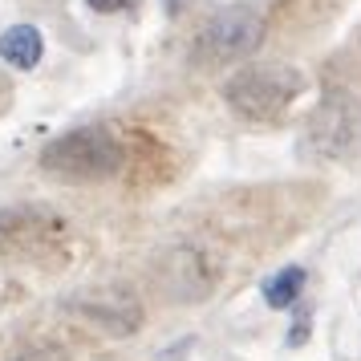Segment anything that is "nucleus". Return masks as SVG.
Masks as SVG:
<instances>
[{
	"label": "nucleus",
	"instance_id": "obj_1",
	"mask_svg": "<svg viewBox=\"0 0 361 361\" xmlns=\"http://www.w3.org/2000/svg\"><path fill=\"white\" fill-rule=\"evenodd\" d=\"M305 94V73L284 61H247L224 82V102L244 122L272 126Z\"/></svg>",
	"mask_w": 361,
	"mask_h": 361
},
{
	"label": "nucleus",
	"instance_id": "obj_2",
	"mask_svg": "<svg viewBox=\"0 0 361 361\" xmlns=\"http://www.w3.org/2000/svg\"><path fill=\"white\" fill-rule=\"evenodd\" d=\"M126 166V147L106 126H78L41 150V171L66 183H102Z\"/></svg>",
	"mask_w": 361,
	"mask_h": 361
},
{
	"label": "nucleus",
	"instance_id": "obj_3",
	"mask_svg": "<svg viewBox=\"0 0 361 361\" xmlns=\"http://www.w3.org/2000/svg\"><path fill=\"white\" fill-rule=\"evenodd\" d=\"M264 13L252 4H228L203 20L191 37V57L203 66H231L260 49Z\"/></svg>",
	"mask_w": 361,
	"mask_h": 361
},
{
	"label": "nucleus",
	"instance_id": "obj_4",
	"mask_svg": "<svg viewBox=\"0 0 361 361\" xmlns=\"http://www.w3.org/2000/svg\"><path fill=\"white\" fill-rule=\"evenodd\" d=\"M305 147L317 159L345 163L361 150V98L349 90H325L305 122Z\"/></svg>",
	"mask_w": 361,
	"mask_h": 361
},
{
	"label": "nucleus",
	"instance_id": "obj_5",
	"mask_svg": "<svg viewBox=\"0 0 361 361\" xmlns=\"http://www.w3.org/2000/svg\"><path fill=\"white\" fill-rule=\"evenodd\" d=\"M66 215L45 203L0 207V256L4 260H45L66 240Z\"/></svg>",
	"mask_w": 361,
	"mask_h": 361
},
{
	"label": "nucleus",
	"instance_id": "obj_6",
	"mask_svg": "<svg viewBox=\"0 0 361 361\" xmlns=\"http://www.w3.org/2000/svg\"><path fill=\"white\" fill-rule=\"evenodd\" d=\"M66 309L78 325L94 329L102 337H130L142 329V305L122 284H90L69 296Z\"/></svg>",
	"mask_w": 361,
	"mask_h": 361
},
{
	"label": "nucleus",
	"instance_id": "obj_7",
	"mask_svg": "<svg viewBox=\"0 0 361 361\" xmlns=\"http://www.w3.org/2000/svg\"><path fill=\"white\" fill-rule=\"evenodd\" d=\"M163 276H166V288H171L175 300L195 305V300H203V296L215 293V284H219V276H224V264H219V256H215L212 247L179 244V247H171Z\"/></svg>",
	"mask_w": 361,
	"mask_h": 361
},
{
	"label": "nucleus",
	"instance_id": "obj_8",
	"mask_svg": "<svg viewBox=\"0 0 361 361\" xmlns=\"http://www.w3.org/2000/svg\"><path fill=\"white\" fill-rule=\"evenodd\" d=\"M45 57V41L33 25H13L0 33V61L13 69H37V61Z\"/></svg>",
	"mask_w": 361,
	"mask_h": 361
},
{
	"label": "nucleus",
	"instance_id": "obj_9",
	"mask_svg": "<svg viewBox=\"0 0 361 361\" xmlns=\"http://www.w3.org/2000/svg\"><path fill=\"white\" fill-rule=\"evenodd\" d=\"M300 288H305V268L288 264V268H280L276 276L264 280V300H268L272 309H288V305H296Z\"/></svg>",
	"mask_w": 361,
	"mask_h": 361
},
{
	"label": "nucleus",
	"instance_id": "obj_10",
	"mask_svg": "<svg viewBox=\"0 0 361 361\" xmlns=\"http://www.w3.org/2000/svg\"><path fill=\"white\" fill-rule=\"evenodd\" d=\"M69 353L61 349V345H53V341H29V345H20L17 353H13V361H66Z\"/></svg>",
	"mask_w": 361,
	"mask_h": 361
},
{
	"label": "nucleus",
	"instance_id": "obj_11",
	"mask_svg": "<svg viewBox=\"0 0 361 361\" xmlns=\"http://www.w3.org/2000/svg\"><path fill=\"white\" fill-rule=\"evenodd\" d=\"M85 4H90L94 13H106V17H110V13H122V8H130V0H85Z\"/></svg>",
	"mask_w": 361,
	"mask_h": 361
},
{
	"label": "nucleus",
	"instance_id": "obj_12",
	"mask_svg": "<svg viewBox=\"0 0 361 361\" xmlns=\"http://www.w3.org/2000/svg\"><path fill=\"white\" fill-rule=\"evenodd\" d=\"M4 98H8V82H4V73H0V106H4Z\"/></svg>",
	"mask_w": 361,
	"mask_h": 361
}]
</instances>
